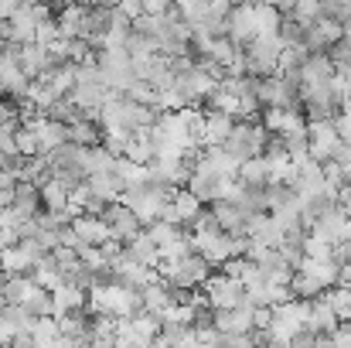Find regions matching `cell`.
<instances>
[{
	"mask_svg": "<svg viewBox=\"0 0 351 348\" xmlns=\"http://www.w3.org/2000/svg\"><path fill=\"white\" fill-rule=\"evenodd\" d=\"M86 311L89 314H110V318H133L143 311V297L140 290L133 287H123L113 280H103V283H93L86 290Z\"/></svg>",
	"mask_w": 351,
	"mask_h": 348,
	"instance_id": "obj_1",
	"label": "cell"
},
{
	"mask_svg": "<svg viewBox=\"0 0 351 348\" xmlns=\"http://www.w3.org/2000/svg\"><path fill=\"white\" fill-rule=\"evenodd\" d=\"M171 195H174V188H164V185L147 181V185H140V188H126V192L119 195V202H123V205L140 219V226L147 229L150 222H157V219L164 216Z\"/></svg>",
	"mask_w": 351,
	"mask_h": 348,
	"instance_id": "obj_2",
	"label": "cell"
},
{
	"mask_svg": "<svg viewBox=\"0 0 351 348\" xmlns=\"http://www.w3.org/2000/svg\"><path fill=\"white\" fill-rule=\"evenodd\" d=\"M208 273H212V266H208L198 253H184V256H178V259H160V263H157V277L167 280V283L178 287V290H195V287H202V283L208 280Z\"/></svg>",
	"mask_w": 351,
	"mask_h": 348,
	"instance_id": "obj_3",
	"label": "cell"
},
{
	"mask_svg": "<svg viewBox=\"0 0 351 348\" xmlns=\"http://www.w3.org/2000/svg\"><path fill=\"white\" fill-rule=\"evenodd\" d=\"M307 311H311V301H297V297L276 304L266 335L276 338V342H287V345H290V342L304 332V325H307Z\"/></svg>",
	"mask_w": 351,
	"mask_h": 348,
	"instance_id": "obj_4",
	"label": "cell"
},
{
	"mask_svg": "<svg viewBox=\"0 0 351 348\" xmlns=\"http://www.w3.org/2000/svg\"><path fill=\"white\" fill-rule=\"evenodd\" d=\"M266 143H269V133H266L263 123H256V119H239L222 147L242 164V161H249V157H259V154L266 150Z\"/></svg>",
	"mask_w": 351,
	"mask_h": 348,
	"instance_id": "obj_5",
	"label": "cell"
},
{
	"mask_svg": "<svg viewBox=\"0 0 351 348\" xmlns=\"http://www.w3.org/2000/svg\"><path fill=\"white\" fill-rule=\"evenodd\" d=\"M256 100H259V110H297L300 89L287 82L283 76H263L256 79Z\"/></svg>",
	"mask_w": 351,
	"mask_h": 348,
	"instance_id": "obj_6",
	"label": "cell"
},
{
	"mask_svg": "<svg viewBox=\"0 0 351 348\" xmlns=\"http://www.w3.org/2000/svg\"><path fill=\"white\" fill-rule=\"evenodd\" d=\"M202 287H205V301L212 311H232L239 304H245V287L226 273H208Z\"/></svg>",
	"mask_w": 351,
	"mask_h": 348,
	"instance_id": "obj_7",
	"label": "cell"
},
{
	"mask_svg": "<svg viewBox=\"0 0 351 348\" xmlns=\"http://www.w3.org/2000/svg\"><path fill=\"white\" fill-rule=\"evenodd\" d=\"M338 147H341V137L335 130V116L331 119H307V154H311V161L328 164Z\"/></svg>",
	"mask_w": 351,
	"mask_h": 348,
	"instance_id": "obj_8",
	"label": "cell"
},
{
	"mask_svg": "<svg viewBox=\"0 0 351 348\" xmlns=\"http://www.w3.org/2000/svg\"><path fill=\"white\" fill-rule=\"evenodd\" d=\"M195 171V157H154L147 164V174L154 185H164V188H184L188 178Z\"/></svg>",
	"mask_w": 351,
	"mask_h": 348,
	"instance_id": "obj_9",
	"label": "cell"
},
{
	"mask_svg": "<svg viewBox=\"0 0 351 348\" xmlns=\"http://www.w3.org/2000/svg\"><path fill=\"white\" fill-rule=\"evenodd\" d=\"M45 256V249L34 239H21L17 246H0V270L3 273H31L34 263Z\"/></svg>",
	"mask_w": 351,
	"mask_h": 348,
	"instance_id": "obj_10",
	"label": "cell"
},
{
	"mask_svg": "<svg viewBox=\"0 0 351 348\" xmlns=\"http://www.w3.org/2000/svg\"><path fill=\"white\" fill-rule=\"evenodd\" d=\"M345 38V27L335 21V17H321L317 24H311L300 38V45L307 48V55H328L338 41Z\"/></svg>",
	"mask_w": 351,
	"mask_h": 348,
	"instance_id": "obj_11",
	"label": "cell"
},
{
	"mask_svg": "<svg viewBox=\"0 0 351 348\" xmlns=\"http://www.w3.org/2000/svg\"><path fill=\"white\" fill-rule=\"evenodd\" d=\"M226 38L239 45V48H245L252 38H256V3H235L232 10H229V17H226Z\"/></svg>",
	"mask_w": 351,
	"mask_h": 348,
	"instance_id": "obj_12",
	"label": "cell"
},
{
	"mask_svg": "<svg viewBox=\"0 0 351 348\" xmlns=\"http://www.w3.org/2000/svg\"><path fill=\"white\" fill-rule=\"evenodd\" d=\"M103 222H106V229H110V239H117V242H130L136 232H143L140 226V219L123 205V202H110L106 209H103V216H99Z\"/></svg>",
	"mask_w": 351,
	"mask_h": 348,
	"instance_id": "obj_13",
	"label": "cell"
},
{
	"mask_svg": "<svg viewBox=\"0 0 351 348\" xmlns=\"http://www.w3.org/2000/svg\"><path fill=\"white\" fill-rule=\"evenodd\" d=\"M17 65H21V72L34 82V79H41L48 69H55L58 62H55V55H51L45 45L27 41V45H17Z\"/></svg>",
	"mask_w": 351,
	"mask_h": 348,
	"instance_id": "obj_14",
	"label": "cell"
},
{
	"mask_svg": "<svg viewBox=\"0 0 351 348\" xmlns=\"http://www.w3.org/2000/svg\"><path fill=\"white\" fill-rule=\"evenodd\" d=\"M202 216V202L188 192V188H178L174 195H171V202H167V209H164V222H171V226H191L195 219Z\"/></svg>",
	"mask_w": 351,
	"mask_h": 348,
	"instance_id": "obj_15",
	"label": "cell"
},
{
	"mask_svg": "<svg viewBox=\"0 0 351 348\" xmlns=\"http://www.w3.org/2000/svg\"><path fill=\"white\" fill-rule=\"evenodd\" d=\"M212 328L219 335H249L252 332V304H239L232 311H212Z\"/></svg>",
	"mask_w": 351,
	"mask_h": 348,
	"instance_id": "obj_16",
	"label": "cell"
},
{
	"mask_svg": "<svg viewBox=\"0 0 351 348\" xmlns=\"http://www.w3.org/2000/svg\"><path fill=\"white\" fill-rule=\"evenodd\" d=\"M345 226H348V216L345 212H338L335 205L331 209H324V212H317L314 216V222L307 226V232L314 235V239H324V242H341L345 239Z\"/></svg>",
	"mask_w": 351,
	"mask_h": 348,
	"instance_id": "obj_17",
	"label": "cell"
},
{
	"mask_svg": "<svg viewBox=\"0 0 351 348\" xmlns=\"http://www.w3.org/2000/svg\"><path fill=\"white\" fill-rule=\"evenodd\" d=\"M235 119L226 113H219V110H208V113H202V126H198V143L202 147H222L226 143V137L232 133Z\"/></svg>",
	"mask_w": 351,
	"mask_h": 348,
	"instance_id": "obj_18",
	"label": "cell"
},
{
	"mask_svg": "<svg viewBox=\"0 0 351 348\" xmlns=\"http://www.w3.org/2000/svg\"><path fill=\"white\" fill-rule=\"evenodd\" d=\"M113 96V89L110 86H103V82H96V86H72V93H69V100L82 110L86 116H99V110L106 106V100Z\"/></svg>",
	"mask_w": 351,
	"mask_h": 348,
	"instance_id": "obj_19",
	"label": "cell"
},
{
	"mask_svg": "<svg viewBox=\"0 0 351 348\" xmlns=\"http://www.w3.org/2000/svg\"><path fill=\"white\" fill-rule=\"evenodd\" d=\"M69 229L75 232V239H79V242H86V246H103V242L110 239V229H106V222H103L99 216H86V212L72 216Z\"/></svg>",
	"mask_w": 351,
	"mask_h": 348,
	"instance_id": "obj_20",
	"label": "cell"
},
{
	"mask_svg": "<svg viewBox=\"0 0 351 348\" xmlns=\"http://www.w3.org/2000/svg\"><path fill=\"white\" fill-rule=\"evenodd\" d=\"M55 21H58L62 38H86V27H89V3H65L62 14H58Z\"/></svg>",
	"mask_w": 351,
	"mask_h": 348,
	"instance_id": "obj_21",
	"label": "cell"
},
{
	"mask_svg": "<svg viewBox=\"0 0 351 348\" xmlns=\"http://www.w3.org/2000/svg\"><path fill=\"white\" fill-rule=\"evenodd\" d=\"M10 209L17 212L21 222L34 219V216L41 212V188H38L34 181H17V185H14V205H10Z\"/></svg>",
	"mask_w": 351,
	"mask_h": 348,
	"instance_id": "obj_22",
	"label": "cell"
},
{
	"mask_svg": "<svg viewBox=\"0 0 351 348\" xmlns=\"http://www.w3.org/2000/svg\"><path fill=\"white\" fill-rule=\"evenodd\" d=\"M338 325H341V321H338V314L331 311V304L324 301V294L314 297V301H311V311H307L304 332H311V335H331Z\"/></svg>",
	"mask_w": 351,
	"mask_h": 348,
	"instance_id": "obj_23",
	"label": "cell"
},
{
	"mask_svg": "<svg viewBox=\"0 0 351 348\" xmlns=\"http://www.w3.org/2000/svg\"><path fill=\"white\" fill-rule=\"evenodd\" d=\"M263 126L273 137H287L307 126V119L300 116V110H263Z\"/></svg>",
	"mask_w": 351,
	"mask_h": 348,
	"instance_id": "obj_24",
	"label": "cell"
},
{
	"mask_svg": "<svg viewBox=\"0 0 351 348\" xmlns=\"http://www.w3.org/2000/svg\"><path fill=\"white\" fill-rule=\"evenodd\" d=\"M123 256H130V259L140 263V266H154V270H157V263H160L157 246H154V239L147 235V229L136 232L130 242H123Z\"/></svg>",
	"mask_w": 351,
	"mask_h": 348,
	"instance_id": "obj_25",
	"label": "cell"
},
{
	"mask_svg": "<svg viewBox=\"0 0 351 348\" xmlns=\"http://www.w3.org/2000/svg\"><path fill=\"white\" fill-rule=\"evenodd\" d=\"M335 79V62L328 55H307V62L300 65V86H321Z\"/></svg>",
	"mask_w": 351,
	"mask_h": 348,
	"instance_id": "obj_26",
	"label": "cell"
},
{
	"mask_svg": "<svg viewBox=\"0 0 351 348\" xmlns=\"http://www.w3.org/2000/svg\"><path fill=\"white\" fill-rule=\"evenodd\" d=\"M208 212L215 216V222H219L222 232H229V235H245V216H242V209H239L235 202H212Z\"/></svg>",
	"mask_w": 351,
	"mask_h": 348,
	"instance_id": "obj_27",
	"label": "cell"
},
{
	"mask_svg": "<svg viewBox=\"0 0 351 348\" xmlns=\"http://www.w3.org/2000/svg\"><path fill=\"white\" fill-rule=\"evenodd\" d=\"M235 178H239V185H242V188H256V192H259V188H266V185H269V167H266L263 154H259V157L242 161Z\"/></svg>",
	"mask_w": 351,
	"mask_h": 348,
	"instance_id": "obj_28",
	"label": "cell"
},
{
	"mask_svg": "<svg viewBox=\"0 0 351 348\" xmlns=\"http://www.w3.org/2000/svg\"><path fill=\"white\" fill-rule=\"evenodd\" d=\"M300 273H307L311 280H317L324 290H331L335 283H338V263L335 259H300V266H297Z\"/></svg>",
	"mask_w": 351,
	"mask_h": 348,
	"instance_id": "obj_29",
	"label": "cell"
},
{
	"mask_svg": "<svg viewBox=\"0 0 351 348\" xmlns=\"http://www.w3.org/2000/svg\"><path fill=\"white\" fill-rule=\"evenodd\" d=\"M51 304H55V314H69V311H86V290L75 287V283H62L51 290Z\"/></svg>",
	"mask_w": 351,
	"mask_h": 348,
	"instance_id": "obj_30",
	"label": "cell"
},
{
	"mask_svg": "<svg viewBox=\"0 0 351 348\" xmlns=\"http://www.w3.org/2000/svg\"><path fill=\"white\" fill-rule=\"evenodd\" d=\"M69 143H75V147H96V143H103L99 123L93 116H82V119L69 123Z\"/></svg>",
	"mask_w": 351,
	"mask_h": 348,
	"instance_id": "obj_31",
	"label": "cell"
},
{
	"mask_svg": "<svg viewBox=\"0 0 351 348\" xmlns=\"http://www.w3.org/2000/svg\"><path fill=\"white\" fill-rule=\"evenodd\" d=\"M86 188H89L96 198H103V202H119V195H123V185H119V178L113 171H106V174H89V178H86Z\"/></svg>",
	"mask_w": 351,
	"mask_h": 348,
	"instance_id": "obj_32",
	"label": "cell"
},
{
	"mask_svg": "<svg viewBox=\"0 0 351 348\" xmlns=\"http://www.w3.org/2000/svg\"><path fill=\"white\" fill-rule=\"evenodd\" d=\"M27 277H31L38 287H45V290H55V287H62V283H65V280H62V270L55 266V259H51L48 253L34 263V270H31Z\"/></svg>",
	"mask_w": 351,
	"mask_h": 348,
	"instance_id": "obj_33",
	"label": "cell"
},
{
	"mask_svg": "<svg viewBox=\"0 0 351 348\" xmlns=\"http://www.w3.org/2000/svg\"><path fill=\"white\" fill-rule=\"evenodd\" d=\"M31 318H55V304H51V290H45V287H31L27 290V297H24V304H21Z\"/></svg>",
	"mask_w": 351,
	"mask_h": 348,
	"instance_id": "obj_34",
	"label": "cell"
},
{
	"mask_svg": "<svg viewBox=\"0 0 351 348\" xmlns=\"http://www.w3.org/2000/svg\"><path fill=\"white\" fill-rule=\"evenodd\" d=\"M113 174L119 178L123 192H126V188H140V185H147V181H150L147 167H143V164H133V161H126V157H117V164H113Z\"/></svg>",
	"mask_w": 351,
	"mask_h": 348,
	"instance_id": "obj_35",
	"label": "cell"
},
{
	"mask_svg": "<svg viewBox=\"0 0 351 348\" xmlns=\"http://www.w3.org/2000/svg\"><path fill=\"white\" fill-rule=\"evenodd\" d=\"M307 62V48L300 41H287L280 58H276V76H287V72H300V65Z\"/></svg>",
	"mask_w": 351,
	"mask_h": 348,
	"instance_id": "obj_36",
	"label": "cell"
},
{
	"mask_svg": "<svg viewBox=\"0 0 351 348\" xmlns=\"http://www.w3.org/2000/svg\"><path fill=\"white\" fill-rule=\"evenodd\" d=\"M41 209H45V212H62V209H69V188H65L62 181L48 178V181L41 185Z\"/></svg>",
	"mask_w": 351,
	"mask_h": 348,
	"instance_id": "obj_37",
	"label": "cell"
},
{
	"mask_svg": "<svg viewBox=\"0 0 351 348\" xmlns=\"http://www.w3.org/2000/svg\"><path fill=\"white\" fill-rule=\"evenodd\" d=\"M31 287H34L31 277H24V273H10L7 283H3V290H0V304H24V297H27Z\"/></svg>",
	"mask_w": 351,
	"mask_h": 348,
	"instance_id": "obj_38",
	"label": "cell"
},
{
	"mask_svg": "<svg viewBox=\"0 0 351 348\" xmlns=\"http://www.w3.org/2000/svg\"><path fill=\"white\" fill-rule=\"evenodd\" d=\"M280 21L283 14L269 3H256V38H269V34H280Z\"/></svg>",
	"mask_w": 351,
	"mask_h": 348,
	"instance_id": "obj_39",
	"label": "cell"
},
{
	"mask_svg": "<svg viewBox=\"0 0 351 348\" xmlns=\"http://www.w3.org/2000/svg\"><path fill=\"white\" fill-rule=\"evenodd\" d=\"M290 17L307 31L311 24H317V21L324 17V0H297V3H293V10H290Z\"/></svg>",
	"mask_w": 351,
	"mask_h": 348,
	"instance_id": "obj_40",
	"label": "cell"
},
{
	"mask_svg": "<svg viewBox=\"0 0 351 348\" xmlns=\"http://www.w3.org/2000/svg\"><path fill=\"white\" fill-rule=\"evenodd\" d=\"M113 342H117V348H150L154 345L150 338H143V335L130 325V318H119L117 321V335H113Z\"/></svg>",
	"mask_w": 351,
	"mask_h": 348,
	"instance_id": "obj_41",
	"label": "cell"
},
{
	"mask_svg": "<svg viewBox=\"0 0 351 348\" xmlns=\"http://www.w3.org/2000/svg\"><path fill=\"white\" fill-rule=\"evenodd\" d=\"M290 294H293L297 301H314V297H321V294H324V287H321L317 280H311L307 273L293 270V277H290Z\"/></svg>",
	"mask_w": 351,
	"mask_h": 348,
	"instance_id": "obj_42",
	"label": "cell"
},
{
	"mask_svg": "<svg viewBox=\"0 0 351 348\" xmlns=\"http://www.w3.org/2000/svg\"><path fill=\"white\" fill-rule=\"evenodd\" d=\"M304 256L307 259H335V246L324 239H314L311 232L304 235Z\"/></svg>",
	"mask_w": 351,
	"mask_h": 348,
	"instance_id": "obj_43",
	"label": "cell"
},
{
	"mask_svg": "<svg viewBox=\"0 0 351 348\" xmlns=\"http://www.w3.org/2000/svg\"><path fill=\"white\" fill-rule=\"evenodd\" d=\"M31 338L34 342H58V321L55 318H34V328H31Z\"/></svg>",
	"mask_w": 351,
	"mask_h": 348,
	"instance_id": "obj_44",
	"label": "cell"
},
{
	"mask_svg": "<svg viewBox=\"0 0 351 348\" xmlns=\"http://www.w3.org/2000/svg\"><path fill=\"white\" fill-rule=\"evenodd\" d=\"M58 38H62V31H58V21H55V17H48V21H41V24L34 27V41H38V45H45V48H48V45H55Z\"/></svg>",
	"mask_w": 351,
	"mask_h": 348,
	"instance_id": "obj_45",
	"label": "cell"
},
{
	"mask_svg": "<svg viewBox=\"0 0 351 348\" xmlns=\"http://www.w3.org/2000/svg\"><path fill=\"white\" fill-rule=\"evenodd\" d=\"M14 143H17V154L21 157H34L38 154V140H34V133L27 126H17L14 130Z\"/></svg>",
	"mask_w": 351,
	"mask_h": 348,
	"instance_id": "obj_46",
	"label": "cell"
},
{
	"mask_svg": "<svg viewBox=\"0 0 351 348\" xmlns=\"http://www.w3.org/2000/svg\"><path fill=\"white\" fill-rule=\"evenodd\" d=\"M331 164L341 171V178H345V185H351V147L348 143H341L338 150H335V157H331Z\"/></svg>",
	"mask_w": 351,
	"mask_h": 348,
	"instance_id": "obj_47",
	"label": "cell"
},
{
	"mask_svg": "<svg viewBox=\"0 0 351 348\" xmlns=\"http://www.w3.org/2000/svg\"><path fill=\"white\" fill-rule=\"evenodd\" d=\"M215 348H256V342H252V332L249 335H219Z\"/></svg>",
	"mask_w": 351,
	"mask_h": 348,
	"instance_id": "obj_48",
	"label": "cell"
},
{
	"mask_svg": "<svg viewBox=\"0 0 351 348\" xmlns=\"http://www.w3.org/2000/svg\"><path fill=\"white\" fill-rule=\"evenodd\" d=\"M328 338H331V345L335 348H351V321H341Z\"/></svg>",
	"mask_w": 351,
	"mask_h": 348,
	"instance_id": "obj_49",
	"label": "cell"
},
{
	"mask_svg": "<svg viewBox=\"0 0 351 348\" xmlns=\"http://www.w3.org/2000/svg\"><path fill=\"white\" fill-rule=\"evenodd\" d=\"M171 7H174V0H143V14H150V17H164Z\"/></svg>",
	"mask_w": 351,
	"mask_h": 348,
	"instance_id": "obj_50",
	"label": "cell"
},
{
	"mask_svg": "<svg viewBox=\"0 0 351 348\" xmlns=\"http://www.w3.org/2000/svg\"><path fill=\"white\" fill-rule=\"evenodd\" d=\"M335 209L345 212V216L351 219V185H341V188L335 192Z\"/></svg>",
	"mask_w": 351,
	"mask_h": 348,
	"instance_id": "obj_51",
	"label": "cell"
},
{
	"mask_svg": "<svg viewBox=\"0 0 351 348\" xmlns=\"http://www.w3.org/2000/svg\"><path fill=\"white\" fill-rule=\"evenodd\" d=\"M335 287H345V290H351V259L338 266V283H335Z\"/></svg>",
	"mask_w": 351,
	"mask_h": 348,
	"instance_id": "obj_52",
	"label": "cell"
},
{
	"mask_svg": "<svg viewBox=\"0 0 351 348\" xmlns=\"http://www.w3.org/2000/svg\"><path fill=\"white\" fill-rule=\"evenodd\" d=\"M178 348H208V345H205V342H202V338L195 335V328H191V332H188V335H184V338L178 342Z\"/></svg>",
	"mask_w": 351,
	"mask_h": 348,
	"instance_id": "obj_53",
	"label": "cell"
},
{
	"mask_svg": "<svg viewBox=\"0 0 351 348\" xmlns=\"http://www.w3.org/2000/svg\"><path fill=\"white\" fill-rule=\"evenodd\" d=\"M89 348H117V342H113V335H93Z\"/></svg>",
	"mask_w": 351,
	"mask_h": 348,
	"instance_id": "obj_54",
	"label": "cell"
},
{
	"mask_svg": "<svg viewBox=\"0 0 351 348\" xmlns=\"http://www.w3.org/2000/svg\"><path fill=\"white\" fill-rule=\"evenodd\" d=\"M311 348H335L331 345V338H328V335H317V338H314V345Z\"/></svg>",
	"mask_w": 351,
	"mask_h": 348,
	"instance_id": "obj_55",
	"label": "cell"
},
{
	"mask_svg": "<svg viewBox=\"0 0 351 348\" xmlns=\"http://www.w3.org/2000/svg\"><path fill=\"white\" fill-rule=\"evenodd\" d=\"M7 277H10V273H3V270H0V290H3V283H7Z\"/></svg>",
	"mask_w": 351,
	"mask_h": 348,
	"instance_id": "obj_56",
	"label": "cell"
},
{
	"mask_svg": "<svg viewBox=\"0 0 351 348\" xmlns=\"http://www.w3.org/2000/svg\"><path fill=\"white\" fill-rule=\"evenodd\" d=\"M62 3H86V0H62Z\"/></svg>",
	"mask_w": 351,
	"mask_h": 348,
	"instance_id": "obj_57",
	"label": "cell"
},
{
	"mask_svg": "<svg viewBox=\"0 0 351 348\" xmlns=\"http://www.w3.org/2000/svg\"><path fill=\"white\" fill-rule=\"evenodd\" d=\"M0 308H3V304H0Z\"/></svg>",
	"mask_w": 351,
	"mask_h": 348,
	"instance_id": "obj_58",
	"label": "cell"
}]
</instances>
